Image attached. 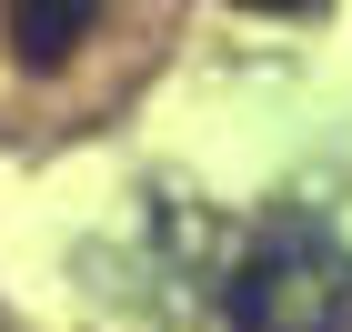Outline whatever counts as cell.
<instances>
[{"instance_id": "1", "label": "cell", "mask_w": 352, "mask_h": 332, "mask_svg": "<svg viewBox=\"0 0 352 332\" xmlns=\"http://www.w3.org/2000/svg\"><path fill=\"white\" fill-rule=\"evenodd\" d=\"M232 332H352V282L322 252H252L232 272Z\"/></svg>"}, {"instance_id": "2", "label": "cell", "mask_w": 352, "mask_h": 332, "mask_svg": "<svg viewBox=\"0 0 352 332\" xmlns=\"http://www.w3.org/2000/svg\"><path fill=\"white\" fill-rule=\"evenodd\" d=\"M91 21H101V0H10V51L30 71H60L91 41Z\"/></svg>"}, {"instance_id": "3", "label": "cell", "mask_w": 352, "mask_h": 332, "mask_svg": "<svg viewBox=\"0 0 352 332\" xmlns=\"http://www.w3.org/2000/svg\"><path fill=\"white\" fill-rule=\"evenodd\" d=\"M242 10H322V0H242Z\"/></svg>"}]
</instances>
